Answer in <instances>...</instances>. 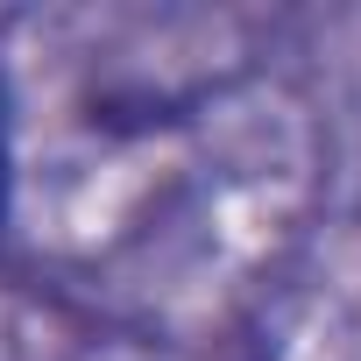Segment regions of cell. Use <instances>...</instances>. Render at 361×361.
Listing matches in <instances>:
<instances>
[{
  "label": "cell",
  "mask_w": 361,
  "mask_h": 361,
  "mask_svg": "<svg viewBox=\"0 0 361 361\" xmlns=\"http://www.w3.org/2000/svg\"><path fill=\"white\" fill-rule=\"evenodd\" d=\"M8 206H15V149H8V78H0V234H8Z\"/></svg>",
  "instance_id": "cell-1"
}]
</instances>
